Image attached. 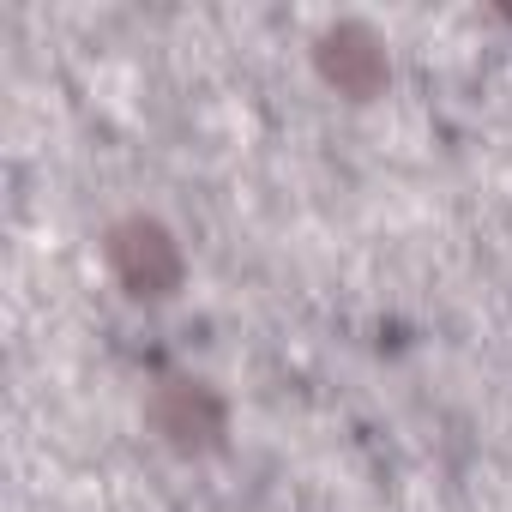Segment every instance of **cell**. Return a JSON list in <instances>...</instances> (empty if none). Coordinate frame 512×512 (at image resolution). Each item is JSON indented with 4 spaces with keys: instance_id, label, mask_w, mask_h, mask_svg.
<instances>
[{
    "instance_id": "cell-1",
    "label": "cell",
    "mask_w": 512,
    "mask_h": 512,
    "mask_svg": "<svg viewBox=\"0 0 512 512\" xmlns=\"http://www.w3.org/2000/svg\"><path fill=\"white\" fill-rule=\"evenodd\" d=\"M103 260H109V272L121 278V290L139 296V302H163V296H175L181 278H187L181 241H175L157 217H145V211L109 223V235H103Z\"/></svg>"
},
{
    "instance_id": "cell-2",
    "label": "cell",
    "mask_w": 512,
    "mask_h": 512,
    "mask_svg": "<svg viewBox=\"0 0 512 512\" xmlns=\"http://www.w3.org/2000/svg\"><path fill=\"white\" fill-rule=\"evenodd\" d=\"M151 428L175 446V452H217L223 434H229V404L217 398L211 380H193V374H169L157 380L151 392Z\"/></svg>"
},
{
    "instance_id": "cell-3",
    "label": "cell",
    "mask_w": 512,
    "mask_h": 512,
    "mask_svg": "<svg viewBox=\"0 0 512 512\" xmlns=\"http://www.w3.org/2000/svg\"><path fill=\"white\" fill-rule=\"evenodd\" d=\"M314 67H320V79L332 85V91H344V97H374L380 85H386V43H380V31L374 25H362V19H338V25H326L320 37H314Z\"/></svg>"
}]
</instances>
